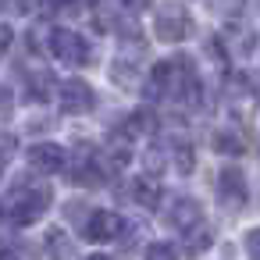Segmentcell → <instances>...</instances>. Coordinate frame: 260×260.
<instances>
[{
	"label": "cell",
	"mask_w": 260,
	"mask_h": 260,
	"mask_svg": "<svg viewBox=\"0 0 260 260\" xmlns=\"http://www.w3.org/2000/svg\"><path fill=\"white\" fill-rule=\"evenodd\" d=\"M8 207H11V217H15L18 224H32V221L50 207V189H47V185H36V189L18 185V189L11 192Z\"/></svg>",
	"instance_id": "1"
},
{
	"label": "cell",
	"mask_w": 260,
	"mask_h": 260,
	"mask_svg": "<svg viewBox=\"0 0 260 260\" xmlns=\"http://www.w3.org/2000/svg\"><path fill=\"white\" fill-rule=\"evenodd\" d=\"M153 29L164 43H182L189 36V11L182 4H175V0H168V4L157 8V18H153Z\"/></svg>",
	"instance_id": "2"
},
{
	"label": "cell",
	"mask_w": 260,
	"mask_h": 260,
	"mask_svg": "<svg viewBox=\"0 0 260 260\" xmlns=\"http://www.w3.org/2000/svg\"><path fill=\"white\" fill-rule=\"evenodd\" d=\"M50 54H54L57 61H64V64H72V68L89 64V43H86L79 32H72V29H57V32L50 36Z\"/></svg>",
	"instance_id": "3"
},
{
	"label": "cell",
	"mask_w": 260,
	"mask_h": 260,
	"mask_svg": "<svg viewBox=\"0 0 260 260\" xmlns=\"http://www.w3.org/2000/svg\"><path fill=\"white\" fill-rule=\"evenodd\" d=\"M217 200L224 210H239L246 203V175L235 164H224L217 175Z\"/></svg>",
	"instance_id": "4"
},
{
	"label": "cell",
	"mask_w": 260,
	"mask_h": 260,
	"mask_svg": "<svg viewBox=\"0 0 260 260\" xmlns=\"http://www.w3.org/2000/svg\"><path fill=\"white\" fill-rule=\"evenodd\" d=\"M93 100H96V96H93L89 82H82V79H64L61 89H57V104H61V111H68V114H82V111H89Z\"/></svg>",
	"instance_id": "5"
},
{
	"label": "cell",
	"mask_w": 260,
	"mask_h": 260,
	"mask_svg": "<svg viewBox=\"0 0 260 260\" xmlns=\"http://www.w3.org/2000/svg\"><path fill=\"white\" fill-rule=\"evenodd\" d=\"M118 232H121V217L111 214V210H93V214L86 217V224H82V235H86L89 242H107V239H114Z\"/></svg>",
	"instance_id": "6"
},
{
	"label": "cell",
	"mask_w": 260,
	"mask_h": 260,
	"mask_svg": "<svg viewBox=\"0 0 260 260\" xmlns=\"http://www.w3.org/2000/svg\"><path fill=\"white\" fill-rule=\"evenodd\" d=\"M29 168L32 171H43V175H54L64 168V150L57 143H36L29 150Z\"/></svg>",
	"instance_id": "7"
},
{
	"label": "cell",
	"mask_w": 260,
	"mask_h": 260,
	"mask_svg": "<svg viewBox=\"0 0 260 260\" xmlns=\"http://www.w3.org/2000/svg\"><path fill=\"white\" fill-rule=\"evenodd\" d=\"M200 217H203V210H200V203L189 200V196H178L175 207L168 210V224L178 228V232H192V228L200 224Z\"/></svg>",
	"instance_id": "8"
},
{
	"label": "cell",
	"mask_w": 260,
	"mask_h": 260,
	"mask_svg": "<svg viewBox=\"0 0 260 260\" xmlns=\"http://www.w3.org/2000/svg\"><path fill=\"white\" fill-rule=\"evenodd\" d=\"M132 189H136V203H139V207L153 210V207L160 203V185H157L153 178H139V182H136Z\"/></svg>",
	"instance_id": "9"
},
{
	"label": "cell",
	"mask_w": 260,
	"mask_h": 260,
	"mask_svg": "<svg viewBox=\"0 0 260 260\" xmlns=\"http://www.w3.org/2000/svg\"><path fill=\"white\" fill-rule=\"evenodd\" d=\"M47 249H50V260H75V246L68 242L64 232H50L47 235Z\"/></svg>",
	"instance_id": "10"
},
{
	"label": "cell",
	"mask_w": 260,
	"mask_h": 260,
	"mask_svg": "<svg viewBox=\"0 0 260 260\" xmlns=\"http://www.w3.org/2000/svg\"><path fill=\"white\" fill-rule=\"evenodd\" d=\"M210 242H214L210 228H200V224H196V228L189 232V239H185V253H189V256H200L203 249H210Z\"/></svg>",
	"instance_id": "11"
},
{
	"label": "cell",
	"mask_w": 260,
	"mask_h": 260,
	"mask_svg": "<svg viewBox=\"0 0 260 260\" xmlns=\"http://www.w3.org/2000/svg\"><path fill=\"white\" fill-rule=\"evenodd\" d=\"M214 150L224 153V157H228V153H242V139H239L235 132H217V136H214Z\"/></svg>",
	"instance_id": "12"
},
{
	"label": "cell",
	"mask_w": 260,
	"mask_h": 260,
	"mask_svg": "<svg viewBox=\"0 0 260 260\" xmlns=\"http://www.w3.org/2000/svg\"><path fill=\"white\" fill-rule=\"evenodd\" d=\"M143 260H178V253H175L171 242H150L146 253H143Z\"/></svg>",
	"instance_id": "13"
},
{
	"label": "cell",
	"mask_w": 260,
	"mask_h": 260,
	"mask_svg": "<svg viewBox=\"0 0 260 260\" xmlns=\"http://www.w3.org/2000/svg\"><path fill=\"white\" fill-rule=\"evenodd\" d=\"M128 132H132V136H146V132H153V114H150V111H136L132 121H128Z\"/></svg>",
	"instance_id": "14"
},
{
	"label": "cell",
	"mask_w": 260,
	"mask_h": 260,
	"mask_svg": "<svg viewBox=\"0 0 260 260\" xmlns=\"http://www.w3.org/2000/svg\"><path fill=\"white\" fill-rule=\"evenodd\" d=\"M15 157V136L11 132H0V168Z\"/></svg>",
	"instance_id": "15"
},
{
	"label": "cell",
	"mask_w": 260,
	"mask_h": 260,
	"mask_svg": "<svg viewBox=\"0 0 260 260\" xmlns=\"http://www.w3.org/2000/svg\"><path fill=\"white\" fill-rule=\"evenodd\" d=\"M246 253H249V260H260V228L246 232Z\"/></svg>",
	"instance_id": "16"
},
{
	"label": "cell",
	"mask_w": 260,
	"mask_h": 260,
	"mask_svg": "<svg viewBox=\"0 0 260 260\" xmlns=\"http://www.w3.org/2000/svg\"><path fill=\"white\" fill-rule=\"evenodd\" d=\"M175 160H178V171H182V175H189V171H192V150H189V146H178Z\"/></svg>",
	"instance_id": "17"
},
{
	"label": "cell",
	"mask_w": 260,
	"mask_h": 260,
	"mask_svg": "<svg viewBox=\"0 0 260 260\" xmlns=\"http://www.w3.org/2000/svg\"><path fill=\"white\" fill-rule=\"evenodd\" d=\"M11 40H15V32H11V25H0V57L8 54V47H11Z\"/></svg>",
	"instance_id": "18"
},
{
	"label": "cell",
	"mask_w": 260,
	"mask_h": 260,
	"mask_svg": "<svg viewBox=\"0 0 260 260\" xmlns=\"http://www.w3.org/2000/svg\"><path fill=\"white\" fill-rule=\"evenodd\" d=\"M8 114H11V93L0 86V118H8Z\"/></svg>",
	"instance_id": "19"
},
{
	"label": "cell",
	"mask_w": 260,
	"mask_h": 260,
	"mask_svg": "<svg viewBox=\"0 0 260 260\" xmlns=\"http://www.w3.org/2000/svg\"><path fill=\"white\" fill-rule=\"evenodd\" d=\"M36 4H40V0H11V8H15V11H22V15H29Z\"/></svg>",
	"instance_id": "20"
},
{
	"label": "cell",
	"mask_w": 260,
	"mask_h": 260,
	"mask_svg": "<svg viewBox=\"0 0 260 260\" xmlns=\"http://www.w3.org/2000/svg\"><path fill=\"white\" fill-rule=\"evenodd\" d=\"M242 0H221V11H239Z\"/></svg>",
	"instance_id": "21"
},
{
	"label": "cell",
	"mask_w": 260,
	"mask_h": 260,
	"mask_svg": "<svg viewBox=\"0 0 260 260\" xmlns=\"http://www.w3.org/2000/svg\"><path fill=\"white\" fill-rule=\"evenodd\" d=\"M125 4H128L132 11H143V8H146V0H125Z\"/></svg>",
	"instance_id": "22"
},
{
	"label": "cell",
	"mask_w": 260,
	"mask_h": 260,
	"mask_svg": "<svg viewBox=\"0 0 260 260\" xmlns=\"http://www.w3.org/2000/svg\"><path fill=\"white\" fill-rule=\"evenodd\" d=\"M89 260H111V256H89Z\"/></svg>",
	"instance_id": "23"
},
{
	"label": "cell",
	"mask_w": 260,
	"mask_h": 260,
	"mask_svg": "<svg viewBox=\"0 0 260 260\" xmlns=\"http://www.w3.org/2000/svg\"><path fill=\"white\" fill-rule=\"evenodd\" d=\"M86 4H89V0H86Z\"/></svg>",
	"instance_id": "24"
}]
</instances>
